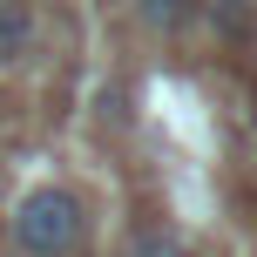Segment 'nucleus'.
Returning a JSON list of instances; mask_svg holds the SVG:
<instances>
[{
    "mask_svg": "<svg viewBox=\"0 0 257 257\" xmlns=\"http://www.w3.org/2000/svg\"><path fill=\"white\" fill-rule=\"evenodd\" d=\"M136 7H142V21H149V27H163V34H176V27L196 14L190 0H136Z\"/></svg>",
    "mask_w": 257,
    "mask_h": 257,
    "instance_id": "20e7f679",
    "label": "nucleus"
},
{
    "mask_svg": "<svg viewBox=\"0 0 257 257\" xmlns=\"http://www.w3.org/2000/svg\"><path fill=\"white\" fill-rule=\"evenodd\" d=\"M128 257H196V244L183 230H142L136 244H128Z\"/></svg>",
    "mask_w": 257,
    "mask_h": 257,
    "instance_id": "7ed1b4c3",
    "label": "nucleus"
},
{
    "mask_svg": "<svg viewBox=\"0 0 257 257\" xmlns=\"http://www.w3.org/2000/svg\"><path fill=\"white\" fill-rule=\"evenodd\" d=\"M203 14H210V27H223V34H244V27H250L244 0H203Z\"/></svg>",
    "mask_w": 257,
    "mask_h": 257,
    "instance_id": "39448f33",
    "label": "nucleus"
},
{
    "mask_svg": "<svg viewBox=\"0 0 257 257\" xmlns=\"http://www.w3.org/2000/svg\"><path fill=\"white\" fill-rule=\"evenodd\" d=\"M34 48V14L21 0H0V61H21Z\"/></svg>",
    "mask_w": 257,
    "mask_h": 257,
    "instance_id": "f03ea898",
    "label": "nucleus"
},
{
    "mask_svg": "<svg viewBox=\"0 0 257 257\" xmlns=\"http://www.w3.org/2000/svg\"><path fill=\"white\" fill-rule=\"evenodd\" d=\"M7 237H14L21 257H81V244H88V203L75 190H61V183H41V190H27L14 203Z\"/></svg>",
    "mask_w": 257,
    "mask_h": 257,
    "instance_id": "f257e3e1",
    "label": "nucleus"
}]
</instances>
